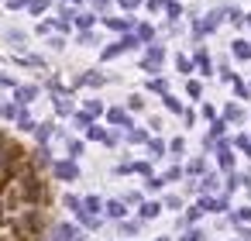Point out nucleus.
Wrapping results in <instances>:
<instances>
[{
  "instance_id": "7ed1b4c3",
  "label": "nucleus",
  "mask_w": 251,
  "mask_h": 241,
  "mask_svg": "<svg viewBox=\"0 0 251 241\" xmlns=\"http://www.w3.org/2000/svg\"><path fill=\"white\" fill-rule=\"evenodd\" d=\"M110 124H124V128H131V117H127V110L114 107V110H110Z\"/></svg>"
},
{
  "instance_id": "9d476101",
  "label": "nucleus",
  "mask_w": 251,
  "mask_h": 241,
  "mask_svg": "<svg viewBox=\"0 0 251 241\" xmlns=\"http://www.w3.org/2000/svg\"><path fill=\"white\" fill-rule=\"evenodd\" d=\"M83 207H86V214H97V210H100L103 203H100L97 196H86V200H83Z\"/></svg>"
},
{
  "instance_id": "6e6552de",
  "label": "nucleus",
  "mask_w": 251,
  "mask_h": 241,
  "mask_svg": "<svg viewBox=\"0 0 251 241\" xmlns=\"http://www.w3.org/2000/svg\"><path fill=\"white\" fill-rule=\"evenodd\" d=\"M127 25H131L127 18H124V21H121V18H107V28H114V31H124Z\"/></svg>"
},
{
  "instance_id": "9b49d317",
  "label": "nucleus",
  "mask_w": 251,
  "mask_h": 241,
  "mask_svg": "<svg viewBox=\"0 0 251 241\" xmlns=\"http://www.w3.org/2000/svg\"><path fill=\"white\" fill-rule=\"evenodd\" d=\"M227 121H244V110L230 104V107H227Z\"/></svg>"
},
{
  "instance_id": "393cba45",
  "label": "nucleus",
  "mask_w": 251,
  "mask_h": 241,
  "mask_svg": "<svg viewBox=\"0 0 251 241\" xmlns=\"http://www.w3.org/2000/svg\"><path fill=\"white\" fill-rule=\"evenodd\" d=\"M117 4H121V7H124V11H134V7H138V4H141V0H117Z\"/></svg>"
},
{
  "instance_id": "1a4fd4ad",
  "label": "nucleus",
  "mask_w": 251,
  "mask_h": 241,
  "mask_svg": "<svg viewBox=\"0 0 251 241\" xmlns=\"http://www.w3.org/2000/svg\"><path fill=\"white\" fill-rule=\"evenodd\" d=\"M186 93H189V97H196V100H200V97H203V86H200V83H196V80H189V83H186Z\"/></svg>"
},
{
  "instance_id": "a211bd4d",
  "label": "nucleus",
  "mask_w": 251,
  "mask_h": 241,
  "mask_svg": "<svg viewBox=\"0 0 251 241\" xmlns=\"http://www.w3.org/2000/svg\"><path fill=\"white\" fill-rule=\"evenodd\" d=\"M200 189H217V176H206V179L200 183Z\"/></svg>"
},
{
  "instance_id": "72a5a7b5",
  "label": "nucleus",
  "mask_w": 251,
  "mask_h": 241,
  "mask_svg": "<svg viewBox=\"0 0 251 241\" xmlns=\"http://www.w3.org/2000/svg\"><path fill=\"white\" fill-rule=\"evenodd\" d=\"M7 183H11V179H4V176H0V193H4V189H7Z\"/></svg>"
},
{
  "instance_id": "bb28decb",
  "label": "nucleus",
  "mask_w": 251,
  "mask_h": 241,
  "mask_svg": "<svg viewBox=\"0 0 251 241\" xmlns=\"http://www.w3.org/2000/svg\"><path fill=\"white\" fill-rule=\"evenodd\" d=\"M179 176H182V169H169V172H165V183H172V179H179Z\"/></svg>"
},
{
  "instance_id": "412c9836",
  "label": "nucleus",
  "mask_w": 251,
  "mask_h": 241,
  "mask_svg": "<svg viewBox=\"0 0 251 241\" xmlns=\"http://www.w3.org/2000/svg\"><path fill=\"white\" fill-rule=\"evenodd\" d=\"M55 110H59V114H69V110H73V104H66V100H55Z\"/></svg>"
},
{
  "instance_id": "f704fd0d",
  "label": "nucleus",
  "mask_w": 251,
  "mask_h": 241,
  "mask_svg": "<svg viewBox=\"0 0 251 241\" xmlns=\"http://www.w3.org/2000/svg\"><path fill=\"white\" fill-rule=\"evenodd\" d=\"M244 21H248V25H251V14H244Z\"/></svg>"
},
{
  "instance_id": "423d86ee",
  "label": "nucleus",
  "mask_w": 251,
  "mask_h": 241,
  "mask_svg": "<svg viewBox=\"0 0 251 241\" xmlns=\"http://www.w3.org/2000/svg\"><path fill=\"white\" fill-rule=\"evenodd\" d=\"M107 214H110V217H124V203H121V200H110V203H107Z\"/></svg>"
},
{
  "instance_id": "c9c22d12",
  "label": "nucleus",
  "mask_w": 251,
  "mask_h": 241,
  "mask_svg": "<svg viewBox=\"0 0 251 241\" xmlns=\"http://www.w3.org/2000/svg\"><path fill=\"white\" fill-rule=\"evenodd\" d=\"M158 241H169V238H158Z\"/></svg>"
},
{
  "instance_id": "e433bc0d",
  "label": "nucleus",
  "mask_w": 251,
  "mask_h": 241,
  "mask_svg": "<svg viewBox=\"0 0 251 241\" xmlns=\"http://www.w3.org/2000/svg\"><path fill=\"white\" fill-rule=\"evenodd\" d=\"M248 155H251V145H248Z\"/></svg>"
},
{
  "instance_id": "c85d7f7f",
  "label": "nucleus",
  "mask_w": 251,
  "mask_h": 241,
  "mask_svg": "<svg viewBox=\"0 0 251 241\" xmlns=\"http://www.w3.org/2000/svg\"><path fill=\"white\" fill-rule=\"evenodd\" d=\"M66 207H69V210H79V207H83V203H79V200H76V196H66Z\"/></svg>"
},
{
  "instance_id": "f8f14e48",
  "label": "nucleus",
  "mask_w": 251,
  "mask_h": 241,
  "mask_svg": "<svg viewBox=\"0 0 251 241\" xmlns=\"http://www.w3.org/2000/svg\"><path fill=\"white\" fill-rule=\"evenodd\" d=\"M35 134H38V141H49V134H52V124H38V128H35Z\"/></svg>"
},
{
  "instance_id": "7c9ffc66",
  "label": "nucleus",
  "mask_w": 251,
  "mask_h": 241,
  "mask_svg": "<svg viewBox=\"0 0 251 241\" xmlns=\"http://www.w3.org/2000/svg\"><path fill=\"white\" fill-rule=\"evenodd\" d=\"M7 7L14 11V7H28V0H7Z\"/></svg>"
},
{
  "instance_id": "cd10ccee",
  "label": "nucleus",
  "mask_w": 251,
  "mask_h": 241,
  "mask_svg": "<svg viewBox=\"0 0 251 241\" xmlns=\"http://www.w3.org/2000/svg\"><path fill=\"white\" fill-rule=\"evenodd\" d=\"M145 186H148V189H162V186H165V179H148Z\"/></svg>"
},
{
  "instance_id": "4be33fe9",
  "label": "nucleus",
  "mask_w": 251,
  "mask_h": 241,
  "mask_svg": "<svg viewBox=\"0 0 251 241\" xmlns=\"http://www.w3.org/2000/svg\"><path fill=\"white\" fill-rule=\"evenodd\" d=\"M189 172H193V176L203 172V159H193V162H189Z\"/></svg>"
},
{
  "instance_id": "4468645a",
  "label": "nucleus",
  "mask_w": 251,
  "mask_h": 241,
  "mask_svg": "<svg viewBox=\"0 0 251 241\" xmlns=\"http://www.w3.org/2000/svg\"><path fill=\"white\" fill-rule=\"evenodd\" d=\"M28 7H31V11H35V14H42V11H45V7H49V0H28Z\"/></svg>"
},
{
  "instance_id": "6ab92c4d",
  "label": "nucleus",
  "mask_w": 251,
  "mask_h": 241,
  "mask_svg": "<svg viewBox=\"0 0 251 241\" xmlns=\"http://www.w3.org/2000/svg\"><path fill=\"white\" fill-rule=\"evenodd\" d=\"M127 107H131V110H141V107H145V100H141V97H131V100H127Z\"/></svg>"
},
{
  "instance_id": "b1692460",
  "label": "nucleus",
  "mask_w": 251,
  "mask_h": 241,
  "mask_svg": "<svg viewBox=\"0 0 251 241\" xmlns=\"http://www.w3.org/2000/svg\"><path fill=\"white\" fill-rule=\"evenodd\" d=\"M234 220H248V224H251V207H244L241 214H234Z\"/></svg>"
},
{
  "instance_id": "dca6fc26",
  "label": "nucleus",
  "mask_w": 251,
  "mask_h": 241,
  "mask_svg": "<svg viewBox=\"0 0 251 241\" xmlns=\"http://www.w3.org/2000/svg\"><path fill=\"white\" fill-rule=\"evenodd\" d=\"M76 25H79V28H90V25H93V14H76Z\"/></svg>"
},
{
  "instance_id": "aec40b11",
  "label": "nucleus",
  "mask_w": 251,
  "mask_h": 241,
  "mask_svg": "<svg viewBox=\"0 0 251 241\" xmlns=\"http://www.w3.org/2000/svg\"><path fill=\"white\" fill-rule=\"evenodd\" d=\"M165 107H169V110H182V107H179V100H176V97H169V93H165Z\"/></svg>"
},
{
  "instance_id": "2eb2a0df",
  "label": "nucleus",
  "mask_w": 251,
  "mask_h": 241,
  "mask_svg": "<svg viewBox=\"0 0 251 241\" xmlns=\"http://www.w3.org/2000/svg\"><path fill=\"white\" fill-rule=\"evenodd\" d=\"M0 117H18V107H11V104H0Z\"/></svg>"
},
{
  "instance_id": "473e14b6",
  "label": "nucleus",
  "mask_w": 251,
  "mask_h": 241,
  "mask_svg": "<svg viewBox=\"0 0 251 241\" xmlns=\"http://www.w3.org/2000/svg\"><path fill=\"white\" fill-rule=\"evenodd\" d=\"M0 241H25V238H18V234H7V238H0Z\"/></svg>"
},
{
  "instance_id": "2f4dec72",
  "label": "nucleus",
  "mask_w": 251,
  "mask_h": 241,
  "mask_svg": "<svg viewBox=\"0 0 251 241\" xmlns=\"http://www.w3.org/2000/svg\"><path fill=\"white\" fill-rule=\"evenodd\" d=\"M90 4H93V7H107V4H110V0H90Z\"/></svg>"
},
{
  "instance_id": "ddd939ff",
  "label": "nucleus",
  "mask_w": 251,
  "mask_h": 241,
  "mask_svg": "<svg viewBox=\"0 0 251 241\" xmlns=\"http://www.w3.org/2000/svg\"><path fill=\"white\" fill-rule=\"evenodd\" d=\"M86 134H90L93 141H107V134H103V128H93V124H90V128H86Z\"/></svg>"
},
{
  "instance_id": "c756f323",
  "label": "nucleus",
  "mask_w": 251,
  "mask_h": 241,
  "mask_svg": "<svg viewBox=\"0 0 251 241\" xmlns=\"http://www.w3.org/2000/svg\"><path fill=\"white\" fill-rule=\"evenodd\" d=\"M182 241H203V234H200V231H189V234H186Z\"/></svg>"
},
{
  "instance_id": "5701e85b",
  "label": "nucleus",
  "mask_w": 251,
  "mask_h": 241,
  "mask_svg": "<svg viewBox=\"0 0 251 241\" xmlns=\"http://www.w3.org/2000/svg\"><path fill=\"white\" fill-rule=\"evenodd\" d=\"M237 186H241V176H237V172H230V179H227V189H237Z\"/></svg>"
},
{
  "instance_id": "20e7f679",
  "label": "nucleus",
  "mask_w": 251,
  "mask_h": 241,
  "mask_svg": "<svg viewBox=\"0 0 251 241\" xmlns=\"http://www.w3.org/2000/svg\"><path fill=\"white\" fill-rule=\"evenodd\" d=\"M35 97H38V86H21V90H18V100H21V104H31Z\"/></svg>"
},
{
  "instance_id": "a878e982",
  "label": "nucleus",
  "mask_w": 251,
  "mask_h": 241,
  "mask_svg": "<svg viewBox=\"0 0 251 241\" xmlns=\"http://www.w3.org/2000/svg\"><path fill=\"white\" fill-rule=\"evenodd\" d=\"M169 148H172V152H176V155H179V152H182V148H186V141H182V138H176V141H172V145H169Z\"/></svg>"
},
{
  "instance_id": "f03ea898",
  "label": "nucleus",
  "mask_w": 251,
  "mask_h": 241,
  "mask_svg": "<svg viewBox=\"0 0 251 241\" xmlns=\"http://www.w3.org/2000/svg\"><path fill=\"white\" fill-rule=\"evenodd\" d=\"M158 214H162V203H155V200H151V203H141V220H151V217H158Z\"/></svg>"
},
{
  "instance_id": "39448f33",
  "label": "nucleus",
  "mask_w": 251,
  "mask_h": 241,
  "mask_svg": "<svg viewBox=\"0 0 251 241\" xmlns=\"http://www.w3.org/2000/svg\"><path fill=\"white\" fill-rule=\"evenodd\" d=\"M124 49H127V45H124V42H114V45H110V49H103V59H114V55H121V52H124Z\"/></svg>"
},
{
  "instance_id": "0eeeda50",
  "label": "nucleus",
  "mask_w": 251,
  "mask_h": 241,
  "mask_svg": "<svg viewBox=\"0 0 251 241\" xmlns=\"http://www.w3.org/2000/svg\"><path fill=\"white\" fill-rule=\"evenodd\" d=\"M234 55H237V59H251V49H248V42H234Z\"/></svg>"
},
{
  "instance_id": "f3484780",
  "label": "nucleus",
  "mask_w": 251,
  "mask_h": 241,
  "mask_svg": "<svg viewBox=\"0 0 251 241\" xmlns=\"http://www.w3.org/2000/svg\"><path fill=\"white\" fill-rule=\"evenodd\" d=\"M227 131V121H213V131H210V138H217V134H224Z\"/></svg>"
},
{
  "instance_id": "f257e3e1",
  "label": "nucleus",
  "mask_w": 251,
  "mask_h": 241,
  "mask_svg": "<svg viewBox=\"0 0 251 241\" xmlns=\"http://www.w3.org/2000/svg\"><path fill=\"white\" fill-rule=\"evenodd\" d=\"M55 176L73 183V179H79V169H76V162H55Z\"/></svg>"
}]
</instances>
